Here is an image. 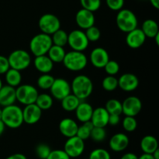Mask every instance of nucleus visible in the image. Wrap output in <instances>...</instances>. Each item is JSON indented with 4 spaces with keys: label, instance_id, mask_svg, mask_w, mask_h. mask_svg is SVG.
Wrapping results in <instances>:
<instances>
[{
    "label": "nucleus",
    "instance_id": "26",
    "mask_svg": "<svg viewBox=\"0 0 159 159\" xmlns=\"http://www.w3.org/2000/svg\"><path fill=\"white\" fill-rule=\"evenodd\" d=\"M65 54H66V51L64 47L52 45V46L50 48L49 51L47 53V55L54 63H60L63 62Z\"/></svg>",
    "mask_w": 159,
    "mask_h": 159
},
{
    "label": "nucleus",
    "instance_id": "8",
    "mask_svg": "<svg viewBox=\"0 0 159 159\" xmlns=\"http://www.w3.org/2000/svg\"><path fill=\"white\" fill-rule=\"evenodd\" d=\"M68 45L74 51H82L87 49L89 45L88 38L82 30H73L68 34Z\"/></svg>",
    "mask_w": 159,
    "mask_h": 159
},
{
    "label": "nucleus",
    "instance_id": "19",
    "mask_svg": "<svg viewBox=\"0 0 159 159\" xmlns=\"http://www.w3.org/2000/svg\"><path fill=\"white\" fill-rule=\"evenodd\" d=\"M59 131L64 137L70 138L76 136L79 125L74 119L70 118H65L59 123Z\"/></svg>",
    "mask_w": 159,
    "mask_h": 159
},
{
    "label": "nucleus",
    "instance_id": "25",
    "mask_svg": "<svg viewBox=\"0 0 159 159\" xmlns=\"http://www.w3.org/2000/svg\"><path fill=\"white\" fill-rule=\"evenodd\" d=\"M141 30L146 37L154 38L156 35L159 34V28L158 23L152 19H148L144 20L142 23Z\"/></svg>",
    "mask_w": 159,
    "mask_h": 159
},
{
    "label": "nucleus",
    "instance_id": "23",
    "mask_svg": "<svg viewBox=\"0 0 159 159\" xmlns=\"http://www.w3.org/2000/svg\"><path fill=\"white\" fill-rule=\"evenodd\" d=\"M36 70L41 73H49L54 68V62L47 55L36 56L34 60Z\"/></svg>",
    "mask_w": 159,
    "mask_h": 159
},
{
    "label": "nucleus",
    "instance_id": "34",
    "mask_svg": "<svg viewBox=\"0 0 159 159\" xmlns=\"http://www.w3.org/2000/svg\"><path fill=\"white\" fill-rule=\"evenodd\" d=\"M102 87L107 91H113L118 87V79L115 76H107L102 80Z\"/></svg>",
    "mask_w": 159,
    "mask_h": 159
},
{
    "label": "nucleus",
    "instance_id": "31",
    "mask_svg": "<svg viewBox=\"0 0 159 159\" xmlns=\"http://www.w3.org/2000/svg\"><path fill=\"white\" fill-rule=\"evenodd\" d=\"M106 110L110 115H119L122 114V103L117 99L112 98L106 103Z\"/></svg>",
    "mask_w": 159,
    "mask_h": 159
},
{
    "label": "nucleus",
    "instance_id": "17",
    "mask_svg": "<svg viewBox=\"0 0 159 159\" xmlns=\"http://www.w3.org/2000/svg\"><path fill=\"white\" fill-rule=\"evenodd\" d=\"M130 143V140L127 134L124 132H117L113 135L109 142V146L112 151L120 152L127 149Z\"/></svg>",
    "mask_w": 159,
    "mask_h": 159
},
{
    "label": "nucleus",
    "instance_id": "42",
    "mask_svg": "<svg viewBox=\"0 0 159 159\" xmlns=\"http://www.w3.org/2000/svg\"><path fill=\"white\" fill-rule=\"evenodd\" d=\"M47 159H71L64 150H51L49 156Z\"/></svg>",
    "mask_w": 159,
    "mask_h": 159
},
{
    "label": "nucleus",
    "instance_id": "13",
    "mask_svg": "<svg viewBox=\"0 0 159 159\" xmlns=\"http://www.w3.org/2000/svg\"><path fill=\"white\" fill-rule=\"evenodd\" d=\"M89 59L93 66L97 69H103L107 62L110 60V55L105 48L97 47L92 50Z\"/></svg>",
    "mask_w": 159,
    "mask_h": 159
},
{
    "label": "nucleus",
    "instance_id": "24",
    "mask_svg": "<svg viewBox=\"0 0 159 159\" xmlns=\"http://www.w3.org/2000/svg\"><path fill=\"white\" fill-rule=\"evenodd\" d=\"M140 146L143 152L152 154L154 151L158 149V142L156 137L154 136L146 135L141 139Z\"/></svg>",
    "mask_w": 159,
    "mask_h": 159
},
{
    "label": "nucleus",
    "instance_id": "10",
    "mask_svg": "<svg viewBox=\"0 0 159 159\" xmlns=\"http://www.w3.org/2000/svg\"><path fill=\"white\" fill-rule=\"evenodd\" d=\"M50 91L53 98L61 101L71 93V84L64 78H56L50 88Z\"/></svg>",
    "mask_w": 159,
    "mask_h": 159
},
{
    "label": "nucleus",
    "instance_id": "39",
    "mask_svg": "<svg viewBox=\"0 0 159 159\" xmlns=\"http://www.w3.org/2000/svg\"><path fill=\"white\" fill-rule=\"evenodd\" d=\"M85 34L86 35L87 38H88L89 41L91 42H96L99 40L101 37V32L100 30L97 27V26H90L88 29L85 30Z\"/></svg>",
    "mask_w": 159,
    "mask_h": 159
},
{
    "label": "nucleus",
    "instance_id": "4",
    "mask_svg": "<svg viewBox=\"0 0 159 159\" xmlns=\"http://www.w3.org/2000/svg\"><path fill=\"white\" fill-rule=\"evenodd\" d=\"M117 27L122 32L128 33L138 27V20L133 11L122 9L118 11L116 17Z\"/></svg>",
    "mask_w": 159,
    "mask_h": 159
},
{
    "label": "nucleus",
    "instance_id": "22",
    "mask_svg": "<svg viewBox=\"0 0 159 159\" xmlns=\"http://www.w3.org/2000/svg\"><path fill=\"white\" fill-rule=\"evenodd\" d=\"M93 108L89 103L81 101L78 107L75 110L76 118L81 123H85L91 120L93 115Z\"/></svg>",
    "mask_w": 159,
    "mask_h": 159
},
{
    "label": "nucleus",
    "instance_id": "30",
    "mask_svg": "<svg viewBox=\"0 0 159 159\" xmlns=\"http://www.w3.org/2000/svg\"><path fill=\"white\" fill-rule=\"evenodd\" d=\"M68 33L60 28L52 35H51L53 45L61 47L65 46L68 44Z\"/></svg>",
    "mask_w": 159,
    "mask_h": 159
},
{
    "label": "nucleus",
    "instance_id": "5",
    "mask_svg": "<svg viewBox=\"0 0 159 159\" xmlns=\"http://www.w3.org/2000/svg\"><path fill=\"white\" fill-rule=\"evenodd\" d=\"M52 45L51 35L40 33L32 37L29 46L31 53L36 57L47 55Z\"/></svg>",
    "mask_w": 159,
    "mask_h": 159
},
{
    "label": "nucleus",
    "instance_id": "38",
    "mask_svg": "<svg viewBox=\"0 0 159 159\" xmlns=\"http://www.w3.org/2000/svg\"><path fill=\"white\" fill-rule=\"evenodd\" d=\"M89 159H111V155L107 150L96 148L91 151Z\"/></svg>",
    "mask_w": 159,
    "mask_h": 159
},
{
    "label": "nucleus",
    "instance_id": "40",
    "mask_svg": "<svg viewBox=\"0 0 159 159\" xmlns=\"http://www.w3.org/2000/svg\"><path fill=\"white\" fill-rule=\"evenodd\" d=\"M51 149L49 145L46 144V143H39L37 147H36L35 152L38 158L40 159H47L49 156L50 153H51Z\"/></svg>",
    "mask_w": 159,
    "mask_h": 159
},
{
    "label": "nucleus",
    "instance_id": "20",
    "mask_svg": "<svg viewBox=\"0 0 159 159\" xmlns=\"http://www.w3.org/2000/svg\"><path fill=\"white\" fill-rule=\"evenodd\" d=\"M16 101V88L9 85H3L0 89V105L2 107L14 104Z\"/></svg>",
    "mask_w": 159,
    "mask_h": 159
},
{
    "label": "nucleus",
    "instance_id": "45",
    "mask_svg": "<svg viewBox=\"0 0 159 159\" xmlns=\"http://www.w3.org/2000/svg\"><path fill=\"white\" fill-rule=\"evenodd\" d=\"M120 122V115H110L109 116L108 124L111 126H116Z\"/></svg>",
    "mask_w": 159,
    "mask_h": 159
},
{
    "label": "nucleus",
    "instance_id": "29",
    "mask_svg": "<svg viewBox=\"0 0 159 159\" xmlns=\"http://www.w3.org/2000/svg\"><path fill=\"white\" fill-rule=\"evenodd\" d=\"M53 102H54V100H53L51 95L46 93H43L38 94L35 101V104L43 111L51 108L53 105Z\"/></svg>",
    "mask_w": 159,
    "mask_h": 159
},
{
    "label": "nucleus",
    "instance_id": "51",
    "mask_svg": "<svg viewBox=\"0 0 159 159\" xmlns=\"http://www.w3.org/2000/svg\"><path fill=\"white\" fill-rule=\"evenodd\" d=\"M152 154L155 159H159V149H157L156 151H154Z\"/></svg>",
    "mask_w": 159,
    "mask_h": 159
},
{
    "label": "nucleus",
    "instance_id": "21",
    "mask_svg": "<svg viewBox=\"0 0 159 159\" xmlns=\"http://www.w3.org/2000/svg\"><path fill=\"white\" fill-rule=\"evenodd\" d=\"M109 116L110 114L106 110L105 108L99 107L93 109L90 121L95 127L105 128L108 125Z\"/></svg>",
    "mask_w": 159,
    "mask_h": 159
},
{
    "label": "nucleus",
    "instance_id": "12",
    "mask_svg": "<svg viewBox=\"0 0 159 159\" xmlns=\"http://www.w3.org/2000/svg\"><path fill=\"white\" fill-rule=\"evenodd\" d=\"M142 109V102L136 96L127 97L122 103V113L125 116L135 117Z\"/></svg>",
    "mask_w": 159,
    "mask_h": 159
},
{
    "label": "nucleus",
    "instance_id": "50",
    "mask_svg": "<svg viewBox=\"0 0 159 159\" xmlns=\"http://www.w3.org/2000/svg\"><path fill=\"white\" fill-rule=\"evenodd\" d=\"M5 129H6V126H5L4 123H2V121L0 119V136L2 135V133L5 131Z\"/></svg>",
    "mask_w": 159,
    "mask_h": 159
},
{
    "label": "nucleus",
    "instance_id": "6",
    "mask_svg": "<svg viewBox=\"0 0 159 159\" xmlns=\"http://www.w3.org/2000/svg\"><path fill=\"white\" fill-rule=\"evenodd\" d=\"M7 58L10 68L19 71L26 70L31 64L30 55L26 50H14Z\"/></svg>",
    "mask_w": 159,
    "mask_h": 159
},
{
    "label": "nucleus",
    "instance_id": "2",
    "mask_svg": "<svg viewBox=\"0 0 159 159\" xmlns=\"http://www.w3.org/2000/svg\"><path fill=\"white\" fill-rule=\"evenodd\" d=\"M71 89L73 94L81 101H84L93 93V81L85 75H78L72 80Z\"/></svg>",
    "mask_w": 159,
    "mask_h": 159
},
{
    "label": "nucleus",
    "instance_id": "41",
    "mask_svg": "<svg viewBox=\"0 0 159 159\" xmlns=\"http://www.w3.org/2000/svg\"><path fill=\"white\" fill-rule=\"evenodd\" d=\"M103 69L109 76H116L120 71V65L116 61L110 59L107 62Z\"/></svg>",
    "mask_w": 159,
    "mask_h": 159
},
{
    "label": "nucleus",
    "instance_id": "3",
    "mask_svg": "<svg viewBox=\"0 0 159 159\" xmlns=\"http://www.w3.org/2000/svg\"><path fill=\"white\" fill-rule=\"evenodd\" d=\"M65 67L70 71L79 72L84 70L88 64V59L82 51H72L66 52L62 62Z\"/></svg>",
    "mask_w": 159,
    "mask_h": 159
},
{
    "label": "nucleus",
    "instance_id": "15",
    "mask_svg": "<svg viewBox=\"0 0 159 159\" xmlns=\"http://www.w3.org/2000/svg\"><path fill=\"white\" fill-rule=\"evenodd\" d=\"M139 85V80L136 75L130 73H125L118 79V87L126 92L136 90Z\"/></svg>",
    "mask_w": 159,
    "mask_h": 159
},
{
    "label": "nucleus",
    "instance_id": "36",
    "mask_svg": "<svg viewBox=\"0 0 159 159\" xmlns=\"http://www.w3.org/2000/svg\"><path fill=\"white\" fill-rule=\"evenodd\" d=\"M123 127L124 130L128 132H134L138 127V122L134 117L125 116L122 121Z\"/></svg>",
    "mask_w": 159,
    "mask_h": 159
},
{
    "label": "nucleus",
    "instance_id": "9",
    "mask_svg": "<svg viewBox=\"0 0 159 159\" xmlns=\"http://www.w3.org/2000/svg\"><path fill=\"white\" fill-rule=\"evenodd\" d=\"M38 26L41 33L52 35L61 28V21L57 16L52 13H46L40 17Z\"/></svg>",
    "mask_w": 159,
    "mask_h": 159
},
{
    "label": "nucleus",
    "instance_id": "53",
    "mask_svg": "<svg viewBox=\"0 0 159 159\" xmlns=\"http://www.w3.org/2000/svg\"><path fill=\"white\" fill-rule=\"evenodd\" d=\"M2 118V109L0 108V119H1Z\"/></svg>",
    "mask_w": 159,
    "mask_h": 159
},
{
    "label": "nucleus",
    "instance_id": "46",
    "mask_svg": "<svg viewBox=\"0 0 159 159\" xmlns=\"http://www.w3.org/2000/svg\"><path fill=\"white\" fill-rule=\"evenodd\" d=\"M6 159H27V157L21 153H16V154H13L9 156Z\"/></svg>",
    "mask_w": 159,
    "mask_h": 159
},
{
    "label": "nucleus",
    "instance_id": "44",
    "mask_svg": "<svg viewBox=\"0 0 159 159\" xmlns=\"http://www.w3.org/2000/svg\"><path fill=\"white\" fill-rule=\"evenodd\" d=\"M10 68L8 58L0 55V75L5 74Z\"/></svg>",
    "mask_w": 159,
    "mask_h": 159
},
{
    "label": "nucleus",
    "instance_id": "16",
    "mask_svg": "<svg viewBox=\"0 0 159 159\" xmlns=\"http://www.w3.org/2000/svg\"><path fill=\"white\" fill-rule=\"evenodd\" d=\"M95 21L94 13L87 9H79L75 15L76 24L82 30H86L90 26H94Z\"/></svg>",
    "mask_w": 159,
    "mask_h": 159
},
{
    "label": "nucleus",
    "instance_id": "1",
    "mask_svg": "<svg viewBox=\"0 0 159 159\" xmlns=\"http://www.w3.org/2000/svg\"><path fill=\"white\" fill-rule=\"evenodd\" d=\"M1 120L5 126L11 129H17L23 125V109L16 104L3 107L2 109Z\"/></svg>",
    "mask_w": 159,
    "mask_h": 159
},
{
    "label": "nucleus",
    "instance_id": "7",
    "mask_svg": "<svg viewBox=\"0 0 159 159\" xmlns=\"http://www.w3.org/2000/svg\"><path fill=\"white\" fill-rule=\"evenodd\" d=\"M16 101L20 104L27 105L34 104L38 96V91L34 86L31 84H23L16 88Z\"/></svg>",
    "mask_w": 159,
    "mask_h": 159
},
{
    "label": "nucleus",
    "instance_id": "18",
    "mask_svg": "<svg viewBox=\"0 0 159 159\" xmlns=\"http://www.w3.org/2000/svg\"><path fill=\"white\" fill-rule=\"evenodd\" d=\"M127 37H126V43L130 47V48L133 49H137L139 48L140 47L142 46L145 42L146 38L145 35L141 28H138L127 33Z\"/></svg>",
    "mask_w": 159,
    "mask_h": 159
},
{
    "label": "nucleus",
    "instance_id": "43",
    "mask_svg": "<svg viewBox=\"0 0 159 159\" xmlns=\"http://www.w3.org/2000/svg\"><path fill=\"white\" fill-rule=\"evenodd\" d=\"M107 7L113 11H120L124 6V0H106Z\"/></svg>",
    "mask_w": 159,
    "mask_h": 159
},
{
    "label": "nucleus",
    "instance_id": "28",
    "mask_svg": "<svg viewBox=\"0 0 159 159\" xmlns=\"http://www.w3.org/2000/svg\"><path fill=\"white\" fill-rule=\"evenodd\" d=\"M61 101L62 108L66 111V112H75L76 108L78 107L79 103L81 102V100L79 99L75 95L71 93L68 96L64 98Z\"/></svg>",
    "mask_w": 159,
    "mask_h": 159
},
{
    "label": "nucleus",
    "instance_id": "49",
    "mask_svg": "<svg viewBox=\"0 0 159 159\" xmlns=\"http://www.w3.org/2000/svg\"><path fill=\"white\" fill-rule=\"evenodd\" d=\"M150 2L155 9H159V0H150Z\"/></svg>",
    "mask_w": 159,
    "mask_h": 159
},
{
    "label": "nucleus",
    "instance_id": "33",
    "mask_svg": "<svg viewBox=\"0 0 159 159\" xmlns=\"http://www.w3.org/2000/svg\"><path fill=\"white\" fill-rule=\"evenodd\" d=\"M55 78L49 73H43L37 79V86L42 90H50Z\"/></svg>",
    "mask_w": 159,
    "mask_h": 159
},
{
    "label": "nucleus",
    "instance_id": "27",
    "mask_svg": "<svg viewBox=\"0 0 159 159\" xmlns=\"http://www.w3.org/2000/svg\"><path fill=\"white\" fill-rule=\"evenodd\" d=\"M5 78H6L7 85L16 88L21 84L22 74L19 70L9 68V70L5 73Z\"/></svg>",
    "mask_w": 159,
    "mask_h": 159
},
{
    "label": "nucleus",
    "instance_id": "47",
    "mask_svg": "<svg viewBox=\"0 0 159 159\" xmlns=\"http://www.w3.org/2000/svg\"><path fill=\"white\" fill-rule=\"evenodd\" d=\"M120 159H138V157L134 154V153L128 152L124 154V155L120 157Z\"/></svg>",
    "mask_w": 159,
    "mask_h": 159
},
{
    "label": "nucleus",
    "instance_id": "32",
    "mask_svg": "<svg viewBox=\"0 0 159 159\" xmlns=\"http://www.w3.org/2000/svg\"><path fill=\"white\" fill-rule=\"evenodd\" d=\"M93 127H94V126H93L91 121L83 123L82 125L79 126L76 136L85 141V140H87V139H89L90 137L91 131L92 129H93Z\"/></svg>",
    "mask_w": 159,
    "mask_h": 159
},
{
    "label": "nucleus",
    "instance_id": "48",
    "mask_svg": "<svg viewBox=\"0 0 159 159\" xmlns=\"http://www.w3.org/2000/svg\"><path fill=\"white\" fill-rule=\"evenodd\" d=\"M138 159H155L152 156V154H145V153H143L140 157H138Z\"/></svg>",
    "mask_w": 159,
    "mask_h": 159
},
{
    "label": "nucleus",
    "instance_id": "14",
    "mask_svg": "<svg viewBox=\"0 0 159 159\" xmlns=\"http://www.w3.org/2000/svg\"><path fill=\"white\" fill-rule=\"evenodd\" d=\"M42 116V110L34 104L25 105L23 109V123L28 125H34L38 123Z\"/></svg>",
    "mask_w": 159,
    "mask_h": 159
},
{
    "label": "nucleus",
    "instance_id": "37",
    "mask_svg": "<svg viewBox=\"0 0 159 159\" xmlns=\"http://www.w3.org/2000/svg\"><path fill=\"white\" fill-rule=\"evenodd\" d=\"M82 9L94 12L100 8L101 0H80Z\"/></svg>",
    "mask_w": 159,
    "mask_h": 159
},
{
    "label": "nucleus",
    "instance_id": "11",
    "mask_svg": "<svg viewBox=\"0 0 159 159\" xmlns=\"http://www.w3.org/2000/svg\"><path fill=\"white\" fill-rule=\"evenodd\" d=\"M85 141L78 137L77 136L68 138L64 145V151L70 157H79L85 151Z\"/></svg>",
    "mask_w": 159,
    "mask_h": 159
},
{
    "label": "nucleus",
    "instance_id": "35",
    "mask_svg": "<svg viewBox=\"0 0 159 159\" xmlns=\"http://www.w3.org/2000/svg\"><path fill=\"white\" fill-rule=\"evenodd\" d=\"M90 137L93 141L96 142V143L102 142L107 137V131H106L105 128L95 127L94 126L91 131Z\"/></svg>",
    "mask_w": 159,
    "mask_h": 159
},
{
    "label": "nucleus",
    "instance_id": "52",
    "mask_svg": "<svg viewBox=\"0 0 159 159\" xmlns=\"http://www.w3.org/2000/svg\"><path fill=\"white\" fill-rule=\"evenodd\" d=\"M3 84H2V80L0 79V89H1V87H2Z\"/></svg>",
    "mask_w": 159,
    "mask_h": 159
}]
</instances>
